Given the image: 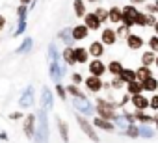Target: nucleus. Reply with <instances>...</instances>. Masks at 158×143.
Masks as SVG:
<instances>
[{
    "mask_svg": "<svg viewBox=\"0 0 158 143\" xmlns=\"http://www.w3.org/2000/svg\"><path fill=\"white\" fill-rule=\"evenodd\" d=\"M125 41H127V47H128L130 50H139V48L143 47V43H145L141 35H138V34H132V32H130V34L125 37Z\"/></svg>",
    "mask_w": 158,
    "mask_h": 143,
    "instance_id": "nucleus-16",
    "label": "nucleus"
},
{
    "mask_svg": "<svg viewBox=\"0 0 158 143\" xmlns=\"http://www.w3.org/2000/svg\"><path fill=\"white\" fill-rule=\"evenodd\" d=\"M35 143H48V115L47 110L39 108L35 115V134H34Z\"/></svg>",
    "mask_w": 158,
    "mask_h": 143,
    "instance_id": "nucleus-1",
    "label": "nucleus"
},
{
    "mask_svg": "<svg viewBox=\"0 0 158 143\" xmlns=\"http://www.w3.org/2000/svg\"><path fill=\"white\" fill-rule=\"evenodd\" d=\"M91 123H93L95 128H101V130H104V132H115V125H114V121H108V119H102V117L97 115Z\"/></svg>",
    "mask_w": 158,
    "mask_h": 143,
    "instance_id": "nucleus-17",
    "label": "nucleus"
},
{
    "mask_svg": "<svg viewBox=\"0 0 158 143\" xmlns=\"http://www.w3.org/2000/svg\"><path fill=\"white\" fill-rule=\"evenodd\" d=\"M130 4H134L138 8V4H145V0H130Z\"/></svg>",
    "mask_w": 158,
    "mask_h": 143,
    "instance_id": "nucleus-48",
    "label": "nucleus"
},
{
    "mask_svg": "<svg viewBox=\"0 0 158 143\" xmlns=\"http://www.w3.org/2000/svg\"><path fill=\"white\" fill-rule=\"evenodd\" d=\"M152 123H156V128H158V115H152Z\"/></svg>",
    "mask_w": 158,
    "mask_h": 143,
    "instance_id": "nucleus-52",
    "label": "nucleus"
},
{
    "mask_svg": "<svg viewBox=\"0 0 158 143\" xmlns=\"http://www.w3.org/2000/svg\"><path fill=\"white\" fill-rule=\"evenodd\" d=\"M23 132L28 139H34L35 134V113H26L23 117Z\"/></svg>",
    "mask_w": 158,
    "mask_h": 143,
    "instance_id": "nucleus-7",
    "label": "nucleus"
},
{
    "mask_svg": "<svg viewBox=\"0 0 158 143\" xmlns=\"http://www.w3.org/2000/svg\"><path fill=\"white\" fill-rule=\"evenodd\" d=\"M125 84H128V82H132V80H136V71L134 69H130V67H123V71L117 75Z\"/></svg>",
    "mask_w": 158,
    "mask_h": 143,
    "instance_id": "nucleus-26",
    "label": "nucleus"
},
{
    "mask_svg": "<svg viewBox=\"0 0 158 143\" xmlns=\"http://www.w3.org/2000/svg\"><path fill=\"white\" fill-rule=\"evenodd\" d=\"M154 6H156V10H158V0H156V2H154Z\"/></svg>",
    "mask_w": 158,
    "mask_h": 143,
    "instance_id": "nucleus-55",
    "label": "nucleus"
},
{
    "mask_svg": "<svg viewBox=\"0 0 158 143\" xmlns=\"http://www.w3.org/2000/svg\"><path fill=\"white\" fill-rule=\"evenodd\" d=\"M0 139H8V134L2 130V132H0Z\"/></svg>",
    "mask_w": 158,
    "mask_h": 143,
    "instance_id": "nucleus-50",
    "label": "nucleus"
},
{
    "mask_svg": "<svg viewBox=\"0 0 158 143\" xmlns=\"http://www.w3.org/2000/svg\"><path fill=\"white\" fill-rule=\"evenodd\" d=\"M65 91H67V95H71V97H88L80 88L76 86V84H69V86H65Z\"/></svg>",
    "mask_w": 158,
    "mask_h": 143,
    "instance_id": "nucleus-32",
    "label": "nucleus"
},
{
    "mask_svg": "<svg viewBox=\"0 0 158 143\" xmlns=\"http://www.w3.org/2000/svg\"><path fill=\"white\" fill-rule=\"evenodd\" d=\"M19 2H21V4H26V6H30V2H32V0H19Z\"/></svg>",
    "mask_w": 158,
    "mask_h": 143,
    "instance_id": "nucleus-51",
    "label": "nucleus"
},
{
    "mask_svg": "<svg viewBox=\"0 0 158 143\" xmlns=\"http://www.w3.org/2000/svg\"><path fill=\"white\" fill-rule=\"evenodd\" d=\"M104 47H112L117 43V35L114 28H101V39H99Z\"/></svg>",
    "mask_w": 158,
    "mask_h": 143,
    "instance_id": "nucleus-13",
    "label": "nucleus"
},
{
    "mask_svg": "<svg viewBox=\"0 0 158 143\" xmlns=\"http://www.w3.org/2000/svg\"><path fill=\"white\" fill-rule=\"evenodd\" d=\"M88 52L91 58H102L104 56V45L101 41H91L88 47Z\"/></svg>",
    "mask_w": 158,
    "mask_h": 143,
    "instance_id": "nucleus-18",
    "label": "nucleus"
},
{
    "mask_svg": "<svg viewBox=\"0 0 158 143\" xmlns=\"http://www.w3.org/2000/svg\"><path fill=\"white\" fill-rule=\"evenodd\" d=\"M130 104H132L134 112H147V110H149V99H147L143 93L132 95V97H130Z\"/></svg>",
    "mask_w": 158,
    "mask_h": 143,
    "instance_id": "nucleus-11",
    "label": "nucleus"
},
{
    "mask_svg": "<svg viewBox=\"0 0 158 143\" xmlns=\"http://www.w3.org/2000/svg\"><path fill=\"white\" fill-rule=\"evenodd\" d=\"M73 10H74V15H76V19H82V17L88 13L86 0H74V2H73Z\"/></svg>",
    "mask_w": 158,
    "mask_h": 143,
    "instance_id": "nucleus-23",
    "label": "nucleus"
},
{
    "mask_svg": "<svg viewBox=\"0 0 158 143\" xmlns=\"http://www.w3.org/2000/svg\"><path fill=\"white\" fill-rule=\"evenodd\" d=\"M60 58L65 65H76V59H74V52H73V47H65L61 52H60Z\"/></svg>",
    "mask_w": 158,
    "mask_h": 143,
    "instance_id": "nucleus-20",
    "label": "nucleus"
},
{
    "mask_svg": "<svg viewBox=\"0 0 158 143\" xmlns=\"http://www.w3.org/2000/svg\"><path fill=\"white\" fill-rule=\"evenodd\" d=\"M156 11H158V10H156L154 4H145V13H152V15H154Z\"/></svg>",
    "mask_w": 158,
    "mask_h": 143,
    "instance_id": "nucleus-46",
    "label": "nucleus"
},
{
    "mask_svg": "<svg viewBox=\"0 0 158 143\" xmlns=\"http://www.w3.org/2000/svg\"><path fill=\"white\" fill-rule=\"evenodd\" d=\"M39 104H41V108L47 110V112L54 108V93L50 91L48 86H43V89H41V97H39Z\"/></svg>",
    "mask_w": 158,
    "mask_h": 143,
    "instance_id": "nucleus-9",
    "label": "nucleus"
},
{
    "mask_svg": "<svg viewBox=\"0 0 158 143\" xmlns=\"http://www.w3.org/2000/svg\"><path fill=\"white\" fill-rule=\"evenodd\" d=\"M154 58H156V54H154L152 50H145V52L141 54V65L151 67V65L154 63Z\"/></svg>",
    "mask_w": 158,
    "mask_h": 143,
    "instance_id": "nucleus-33",
    "label": "nucleus"
},
{
    "mask_svg": "<svg viewBox=\"0 0 158 143\" xmlns=\"http://www.w3.org/2000/svg\"><path fill=\"white\" fill-rule=\"evenodd\" d=\"M35 104V93H34V86H26L23 95L19 97V108L21 110H28Z\"/></svg>",
    "mask_w": 158,
    "mask_h": 143,
    "instance_id": "nucleus-6",
    "label": "nucleus"
},
{
    "mask_svg": "<svg viewBox=\"0 0 158 143\" xmlns=\"http://www.w3.org/2000/svg\"><path fill=\"white\" fill-rule=\"evenodd\" d=\"M123 134H125V136H128V137H132V139H134V137H139V130H138V125H136V123H130Z\"/></svg>",
    "mask_w": 158,
    "mask_h": 143,
    "instance_id": "nucleus-35",
    "label": "nucleus"
},
{
    "mask_svg": "<svg viewBox=\"0 0 158 143\" xmlns=\"http://www.w3.org/2000/svg\"><path fill=\"white\" fill-rule=\"evenodd\" d=\"M28 6L26 4H19L17 6V10H15V13H17V21H26V17H28Z\"/></svg>",
    "mask_w": 158,
    "mask_h": 143,
    "instance_id": "nucleus-34",
    "label": "nucleus"
},
{
    "mask_svg": "<svg viewBox=\"0 0 158 143\" xmlns=\"http://www.w3.org/2000/svg\"><path fill=\"white\" fill-rule=\"evenodd\" d=\"M134 21H136V26H147V13L145 11H138L136 13V17H134Z\"/></svg>",
    "mask_w": 158,
    "mask_h": 143,
    "instance_id": "nucleus-38",
    "label": "nucleus"
},
{
    "mask_svg": "<svg viewBox=\"0 0 158 143\" xmlns=\"http://www.w3.org/2000/svg\"><path fill=\"white\" fill-rule=\"evenodd\" d=\"M71 102H73V108L76 110V113H80L84 117H89L95 113V104H91L88 97H73Z\"/></svg>",
    "mask_w": 158,
    "mask_h": 143,
    "instance_id": "nucleus-3",
    "label": "nucleus"
},
{
    "mask_svg": "<svg viewBox=\"0 0 158 143\" xmlns=\"http://www.w3.org/2000/svg\"><path fill=\"white\" fill-rule=\"evenodd\" d=\"M58 39L65 45V47H74V41H73V35H71V28H61L58 32Z\"/></svg>",
    "mask_w": 158,
    "mask_h": 143,
    "instance_id": "nucleus-19",
    "label": "nucleus"
},
{
    "mask_svg": "<svg viewBox=\"0 0 158 143\" xmlns=\"http://www.w3.org/2000/svg\"><path fill=\"white\" fill-rule=\"evenodd\" d=\"M71 35H73V41L76 43V41H84L88 35H89V30L86 28V24H74L73 28H71Z\"/></svg>",
    "mask_w": 158,
    "mask_h": 143,
    "instance_id": "nucleus-14",
    "label": "nucleus"
},
{
    "mask_svg": "<svg viewBox=\"0 0 158 143\" xmlns=\"http://www.w3.org/2000/svg\"><path fill=\"white\" fill-rule=\"evenodd\" d=\"M84 82V76L80 75V73H73L71 75V84H76V86H80Z\"/></svg>",
    "mask_w": 158,
    "mask_h": 143,
    "instance_id": "nucleus-44",
    "label": "nucleus"
},
{
    "mask_svg": "<svg viewBox=\"0 0 158 143\" xmlns=\"http://www.w3.org/2000/svg\"><path fill=\"white\" fill-rule=\"evenodd\" d=\"M32 47H34V39H32V37H24L23 43L17 47L15 52H17V54H30V52H32Z\"/></svg>",
    "mask_w": 158,
    "mask_h": 143,
    "instance_id": "nucleus-25",
    "label": "nucleus"
},
{
    "mask_svg": "<svg viewBox=\"0 0 158 143\" xmlns=\"http://www.w3.org/2000/svg\"><path fill=\"white\" fill-rule=\"evenodd\" d=\"M149 50H152L154 54H158V35H151L149 37Z\"/></svg>",
    "mask_w": 158,
    "mask_h": 143,
    "instance_id": "nucleus-42",
    "label": "nucleus"
},
{
    "mask_svg": "<svg viewBox=\"0 0 158 143\" xmlns=\"http://www.w3.org/2000/svg\"><path fill=\"white\" fill-rule=\"evenodd\" d=\"M54 91H56V95L60 97V100H63V102L67 100V91H65V86H63L61 82H58V84H56Z\"/></svg>",
    "mask_w": 158,
    "mask_h": 143,
    "instance_id": "nucleus-40",
    "label": "nucleus"
},
{
    "mask_svg": "<svg viewBox=\"0 0 158 143\" xmlns=\"http://www.w3.org/2000/svg\"><path fill=\"white\" fill-rule=\"evenodd\" d=\"M86 2H89V4H97L99 0H86Z\"/></svg>",
    "mask_w": 158,
    "mask_h": 143,
    "instance_id": "nucleus-53",
    "label": "nucleus"
},
{
    "mask_svg": "<svg viewBox=\"0 0 158 143\" xmlns=\"http://www.w3.org/2000/svg\"><path fill=\"white\" fill-rule=\"evenodd\" d=\"M121 71H123V63L117 61V59H112V61L106 65V73H110L112 76H117Z\"/></svg>",
    "mask_w": 158,
    "mask_h": 143,
    "instance_id": "nucleus-28",
    "label": "nucleus"
},
{
    "mask_svg": "<svg viewBox=\"0 0 158 143\" xmlns=\"http://www.w3.org/2000/svg\"><path fill=\"white\" fill-rule=\"evenodd\" d=\"M74 119H76L78 126H80V130H82V132L91 139V141H95V143H99V141H101V137H99V134H97V130H95L93 123H89V119H88V117H84V115H80V113H76V115H74Z\"/></svg>",
    "mask_w": 158,
    "mask_h": 143,
    "instance_id": "nucleus-4",
    "label": "nucleus"
},
{
    "mask_svg": "<svg viewBox=\"0 0 158 143\" xmlns=\"http://www.w3.org/2000/svg\"><path fill=\"white\" fill-rule=\"evenodd\" d=\"M6 26H8V19H6L4 15H0V32H2Z\"/></svg>",
    "mask_w": 158,
    "mask_h": 143,
    "instance_id": "nucleus-47",
    "label": "nucleus"
},
{
    "mask_svg": "<svg viewBox=\"0 0 158 143\" xmlns=\"http://www.w3.org/2000/svg\"><path fill=\"white\" fill-rule=\"evenodd\" d=\"M156 88H158V78H154V76H151V78L141 82V91L143 93H154Z\"/></svg>",
    "mask_w": 158,
    "mask_h": 143,
    "instance_id": "nucleus-22",
    "label": "nucleus"
},
{
    "mask_svg": "<svg viewBox=\"0 0 158 143\" xmlns=\"http://www.w3.org/2000/svg\"><path fill=\"white\" fill-rule=\"evenodd\" d=\"M121 17H123V13H121V8L119 6H112L108 10V21L112 24H121Z\"/></svg>",
    "mask_w": 158,
    "mask_h": 143,
    "instance_id": "nucleus-21",
    "label": "nucleus"
},
{
    "mask_svg": "<svg viewBox=\"0 0 158 143\" xmlns=\"http://www.w3.org/2000/svg\"><path fill=\"white\" fill-rule=\"evenodd\" d=\"M56 123H58V130H60V136H61V141L63 143H69V126H67V123L63 121V119H56Z\"/></svg>",
    "mask_w": 158,
    "mask_h": 143,
    "instance_id": "nucleus-27",
    "label": "nucleus"
},
{
    "mask_svg": "<svg viewBox=\"0 0 158 143\" xmlns=\"http://www.w3.org/2000/svg\"><path fill=\"white\" fill-rule=\"evenodd\" d=\"M10 119H13V121H17V119H23V110H17V112H11L10 115H8Z\"/></svg>",
    "mask_w": 158,
    "mask_h": 143,
    "instance_id": "nucleus-45",
    "label": "nucleus"
},
{
    "mask_svg": "<svg viewBox=\"0 0 158 143\" xmlns=\"http://www.w3.org/2000/svg\"><path fill=\"white\" fill-rule=\"evenodd\" d=\"M152 65H156V67H158V54H156V58H154V63H152Z\"/></svg>",
    "mask_w": 158,
    "mask_h": 143,
    "instance_id": "nucleus-54",
    "label": "nucleus"
},
{
    "mask_svg": "<svg viewBox=\"0 0 158 143\" xmlns=\"http://www.w3.org/2000/svg\"><path fill=\"white\" fill-rule=\"evenodd\" d=\"M134 113V121L139 125H151L152 123V115L145 113V112H132Z\"/></svg>",
    "mask_w": 158,
    "mask_h": 143,
    "instance_id": "nucleus-29",
    "label": "nucleus"
},
{
    "mask_svg": "<svg viewBox=\"0 0 158 143\" xmlns=\"http://www.w3.org/2000/svg\"><path fill=\"white\" fill-rule=\"evenodd\" d=\"M138 130H139V136H141V137H147V139L154 137V134H156V130H154L151 125H139Z\"/></svg>",
    "mask_w": 158,
    "mask_h": 143,
    "instance_id": "nucleus-31",
    "label": "nucleus"
},
{
    "mask_svg": "<svg viewBox=\"0 0 158 143\" xmlns=\"http://www.w3.org/2000/svg\"><path fill=\"white\" fill-rule=\"evenodd\" d=\"M127 93L132 97V95H138V93H143L141 91V82H138V80H132V82H128L127 86Z\"/></svg>",
    "mask_w": 158,
    "mask_h": 143,
    "instance_id": "nucleus-30",
    "label": "nucleus"
},
{
    "mask_svg": "<svg viewBox=\"0 0 158 143\" xmlns=\"http://www.w3.org/2000/svg\"><path fill=\"white\" fill-rule=\"evenodd\" d=\"M134 71H136V80H138V82H143V80H147V78L152 76L151 67H145V65H139V67L134 69Z\"/></svg>",
    "mask_w": 158,
    "mask_h": 143,
    "instance_id": "nucleus-24",
    "label": "nucleus"
},
{
    "mask_svg": "<svg viewBox=\"0 0 158 143\" xmlns=\"http://www.w3.org/2000/svg\"><path fill=\"white\" fill-rule=\"evenodd\" d=\"M73 52H74V59H76V65H84L89 61V52H88V47H73Z\"/></svg>",
    "mask_w": 158,
    "mask_h": 143,
    "instance_id": "nucleus-15",
    "label": "nucleus"
},
{
    "mask_svg": "<svg viewBox=\"0 0 158 143\" xmlns=\"http://www.w3.org/2000/svg\"><path fill=\"white\" fill-rule=\"evenodd\" d=\"M26 32V21H17V28H15V32L11 34L13 37H19V35H23Z\"/></svg>",
    "mask_w": 158,
    "mask_h": 143,
    "instance_id": "nucleus-41",
    "label": "nucleus"
},
{
    "mask_svg": "<svg viewBox=\"0 0 158 143\" xmlns=\"http://www.w3.org/2000/svg\"><path fill=\"white\" fill-rule=\"evenodd\" d=\"M154 93H158V88H156V91H154Z\"/></svg>",
    "mask_w": 158,
    "mask_h": 143,
    "instance_id": "nucleus-56",
    "label": "nucleus"
},
{
    "mask_svg": "<svg viewBox=\"0 0 158 143\" xmlns=\"http://www.w3.org/2000/svg\"><path fill=\"white\" fill-rule=\"evenodd\" d=\"M82 24H86V28H88L89 32H97V30L102 28V22L97 19V15H95L93 11H88V13L82 17Z\"/></svg>",
    "mask_w": 158,
    "mask_h": 143,
    "instance_id": "nucleus-10",
    "label": "nucleus"
},
{
    "mask_svg": "<svg viewBox=\"0 0 158 143\" xmlns=\"http://www.w3.org/2000/svg\"><path fill=\"white\" fill-rule=\"evenodd\" d=\"M84 86H86V89H88V93H101L102 91V78L101 76H93V75H89L88 78H84V82H82Z\"/></svg>",
    "mask_w": 158,
    "mask_h": 143,
    "instance_id": "nucleus-8",
    "label": "nucleus"
},
{
    "mask_svg": "<svg viewBox=\"0 0 158 143\" xmlns=\"http://www.w3.org/2000/svg\"><path fill=\"white\" fill-rule=\"evenodd\" d=\"M121 13H123V17H121V24H125V26H128V28L136 26L134 17H136V13H138V8H136L134 4H127V6H123V8H121Z\"/></svg>",
    "mask_w": 158,
    "mask_h": 143,
    "instance_id": "nucleus-5",
    "label": "nucleus"
},
{
    "mask_svg": "<svg viewBox=\"0 0 158 143\" xmlns=\"http://www.w3.org/2000/svg\"><path fill=\"white\" fill-rule=\"evenodd\" d=\"M95 15H97V19L104 24L106 21H108V10L106 8H102V6H99V8H95V11H93Z\"/></svg>",
    "mask_w": 158,
    "mask_h": 143,
    "instance_id": "nucleus-36",
    "label": "nucleus"
},
{
    "mask_svg": "<svg viewBox=\"0 0 158 143\" xmlns=\"http://www.w3.org/2000/svg\"><path fill=\"white\" fill-rule=\"evenodd\" d=\"M88 69H89V75H93V76H104V73H106V65H104V61L101 59V58H93L89 63H88Z\"/></svg>",
    "mask_w": 158,
    "mask_h": 143,
    "instance_id": "nucleus-12",
    "label": "nucleus"
},
{
    "mask_svg": "<svg viewBox=\"0 0 158 143\" xmlns=\"http://www.w3.org/2000/svg\"><path fill=\"white\" fill-rule=\"evenodd\" d=\"M117 108H119L117 102L102 99V97H99L97 102H95V113L102 119H108V121H114L117 117Z\"/></svg>",
    "mask_w": 158,
    "mask_h": 143,
    "instance_id": "nucleus-2",
    "label": "nucleus"
},
{
    "mask_svg": "<svg viewBox=\"0 0 158 143\" xmlns=\"http://www.w3.org/2000/svg\"><path fill=\"white\" fill-rule=\"evenodd\" d=\"M125 86H127V84H125L119 76H114V78H112V82H110V88H112L114 91H121Z\"/></svg>",
    "mask_w": 158,
    "mask_h": 143,
    "instance_id": "nucleus-39",
    "label": "nucleus"
},
{
    "mask_svg": "<svg viewBox=\"0 0 158 143\" xmlns=\"http://www.w3.org/2000/svg\"><path fill=\"white\" fill-rule=\"evenodd\" d=\"M128 34H130V28H128V26H125V24H117V28H115V35H117V39H125Z\"/></svg>",
    "mask_w": 158,
    "mask_h": 143,
    "instance_id": "nucleus-37",
    "label": "nucleus"
},
{
    "mask_svg": "<svg viewBox=\"0 0 158 143\" xmlns=\"http://www.w3.org/2000/svg\"><path fill=\"white\" fill-rule=\"evenodd\" d=\"M152 28H154V35H158V19H156V22L152 24Z\"/></svg>",
    "mask_w": 158,
    "mask_h": 143,
    "instance_id": "nucleus-49",
    "label": "nucleus"
},
{
    "mask_svg": "<svg viewBox=\"0 0 158 143\" xmlns=\"http://www.w3.org/2000/svg\"><path fill=\"white\" fill-rule=\"evenodd\" d=\"M149 110L158 112V93H154V95L149 99Z\"/></svg>",
    "mask_w": 158,
    "mask_h": 143,
    "instance_id": "nucleus-43",
    "label": "nucleus"
}]
</instances>
